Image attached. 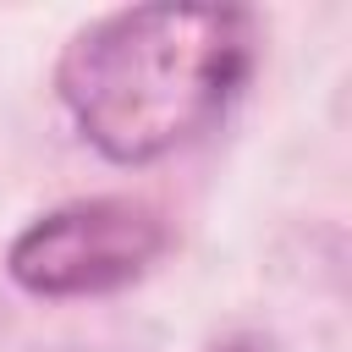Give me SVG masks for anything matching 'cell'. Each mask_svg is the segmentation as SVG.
<instances>
[{
    "label": "cell",
    "mask_w": 352,
    "mask_h": 352,
    "mask_svg": "<svg viewBox=\"0 0 352 352\" xmlns=\"http://www.w3.org/2000/svg\"><path fill=\"white\" fill-rule=\"evenodd\" d=\"M253 11L132 6L82 28L55 72L77 132L116 165H148L204 138L253 72Z\"/></svg>",
    "instance_id": "1"
},
{
    "label": "cell",
    "mask_w": 352,
    "mask_h": 352,
    "mask_svg": "<svg viewBox=\"0 0 352 352\" xmlns=\"http://www.w3.org/2000/svg\"><path fill=\"white\" fill-rule=\"evenodd\" d=\"M165 242L170 231L160 209L138 198H77L33 220L11 242L6 270L33 297H99L132 286Z\"/></svg>",
    "instance_id": "2"
}]
</instances>
